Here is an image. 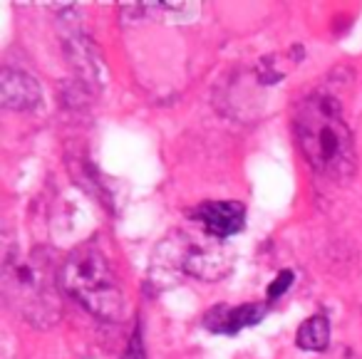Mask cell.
<instances>
[{"label": "cell", "mask_w": 362, "mask_h": 359, "mask_svg": "<svg viewBox=\"0 0 362 359\" xmlns=\"http://www.w3.org/2000/svg\"><path fill=\"white\" fill-rule=\"evenodd\" d=\"M293 129L300 154L315 174L330 181H345L355 174V139L340 105L332 97L310 95L296 105Z\"/></svg>", "instance_id": "1"}, {"label": "cell", "mask_w": 362, "mask_h": 359, "mask_svg": "<svg viewBox=\"0 0 362 359\" xmlns=\"http://www.w3.org/2000/svg\"><path fill=\"white\" fill-rule=\"evenodd\" d=\"M57 283L95 317L119 319L124 310V295L112 273L107 258L95 248H82L62 263Z\"/></svg>", "instance_id": "2"}, {"label": "cell", "mask_w": 362, "mask_h": 359, "mask_svg": "<svg viewBox=\"0 0 362 359\" xmlns=\"http://www.w3.org/2000/svg\"><path fill=\"white\" fill-rule=\"evenodd\" d=\"M3 280H6V293L28 322L35 327H47L60 317V298L45 258L18 255L16 260H8Z\"/></svg>", "instance_id": "3"}, {"label": "cell", "mask_w": 362, "mask_h": 359, "mask_svg": "<svg viewBox=\"0 0 362 359\" xmlns=\"http://www.w3.org/2000/svg\"><path fill=\"white\" fill-rule=\"evenodd\" d=\"M159 255L169 260L174 270L194 275L199 280L223 278L233 263V253L226 245V240L214 238L202 228H199V233H189V230L174 233L161 245Z\"/></svg>", "instance_id": "4"}, {"label": "cell", "mask_w": 362, "mask_h": 359, "mask_svg": "<svg viewBox=\"0 0 362 359\" xmlns=\"http://www.w3.org/2000/svg\"><path fill=\"white\" fill-rule=\"evenodd\" d=\"M199 228L214 238H231L246 228V206L241 201H204L192 211Z\"/></svg>", "instance_id": "5"}, {"label": "cell", "mask_w": 362, "mask_h": 359, "mask_svg": "<svg viewBox=\"0 0 362 359\" xmlns=\"http://www.w3.org/2000/svg\"><path fill=\"white\" fill-rule=\"evenodd\" d=\"M268 312L266 302H243V305H214L204 314V324L211 332L236 334L246 327L258 324Z\"/></svg>", "instance_id": "6"}, {"label": "cell", "mask_w": 362, "mask_h": 359, "mask_svg": "<svg viewBox=\"0 0 362 359\" xmlns=\"http://www.w3.org/2000/svg\"><path fill=\"white\" fill-rule=\"evenodd\" d=\"M0 100L8 110H35L42 102V87L28 72L6 67L0 75Z\"/></svg>", "instance_id": "7"}, {"label": "cell", "mask_w": 362, "mask_h": 359, "mask_svg": "<svg viewBox=\"0 0 362 359\" xmlns=\"http://www.w3.org/2000/svg\"><path fill=\"white\" fill-rule=\"evenodd\" d=\"M303 55H305L303 45H291L288 50H283L281 55L273 52V55L263 57V60L256 65L258 82H261V85H276V82H281L283 77L288 75V70L296 67L298 62L303 60Z\"/></svg>", "instance_id": "8"}, {"label": "cell", "mask_w": 362, "mask_h": 359, "mask_svg": "<svg viewBox=\"0 0 362 359\" xmlns=\"http://www.w3.org/2000/svg\"><path fill=\"white\" fill-rule=\"evenodd\" d=\"M296 344L305 352H325L327 344H330V322H327L325 314H310L298 327Z\"/></svg>", "instance_id": "9"}, {"label": "cell", "mask_w": 362, "mask_h": 359, "mask_svg": "<svg viewBox=\"0 0 362 359\" xmlns=\"http://www.w3.org/2000/svg\"><path fill=\"white\" fill-rule=\"evenodd\" d=\"M293 270H281V273L276 275V278L271 280V285H268V290H266V298H268V302H273V300H281L283 295L291 290V285H293Z\"/></svg>", "instance_id": "10"}]
</instances>
